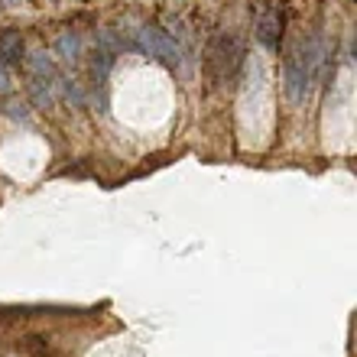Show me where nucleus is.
<instances>
[{"instance_id": "obj_10", "label": "nucleus", "mask_w": 357, "mask_h": 357, "mask_svg": "<svg viewBox=\"0 0 357 357\" xmlns=\"http://www.w3.org/2000/svg\"><path fill=\"white\" fill-rule=\"evenodd\" d=\"M10 117H17V121H26V111H23V107H20V104H10Z\"/></svg>"}, {"instance_id": "obj_2", "label": "nucleus", "mask_w": 357, "mask_h": 357, "mask_svg": "<svg viewBox=\"0 0 357 357\" xmlns=\"http://www.w3.org/2000/svg\"><path fill=\"white\" fill-rule=\"evenodd\" d=\"M282 26H286V3L282 0H264L257 7V23H254V33L260 39V46L276 52L282 39Z\"/></svg>"}, {"instance_id": "obj_5", "label": "nucleus", "mask_w": 357, "mask_h": 357, "mask_svg": "<svg viewBox=\"0 0 357 357\" xmlns=\"http://www.w3.org/2000/svg\"><path fill=\"white\" fill-rule=\"evenodd\" d=\"M56 78H29V101H33V107H52L59 98L56 91Z\"/></svg>"}, {"instance_id": "obj_9", "label": "nucleus", "mask_w": 357, "mask_h": 357, "mask_svg": "<svg viewBox=\"0 0 357 357\" xmlns=\"http://www.w3.org/2000/svg\"><path fill=\"white\" fill-rule=\"evenodd\" d=\"M10 88H13V82H10V66L0 62V94H7Z\"/></svg>"}, {"instance_id": "obj_3", "label": "nucleus", "mask_w": 357, "mask_h": 357, "mask_svg": "<svg viewBox=\"0 0 357 357\" xmlns=\"http://www.w3.org/2000/svg\"><path fill=\"white\" fill-rule=\"evenodd\" d=\"M241 59H244V46H241V39L237 36H218L215 46L208 49V68L215 72L218 82L234 78Z\"/></svg>"}, {"instance_id": "obj_8", "label": "nucleus", "mask_w": 357, "mask_h": 357, "mask_svg": "<svg viewBox=\"0 0 357 357\" xmlns=\"http://www.w3.org/2000/svg\"><path fill=\"white\" fill-rule=\"evenodd\" d=\"M94 46L107 49V52H114V56H121V52H123L121 36H117V29H111V26H98V29H94Z\"/></svg>"}, {"instance_id": "obj_1", "label": "nucleus", "mask_w": 357, "mask_h": 357, "mask_svg": "<svg viewBox=\"0 0 357 357\" xmlns=\"http://www.w3.org/2000/svg\"><path fill=\"white\" fill-rule=\"evenodd\" d=\"M133 49H140L143 56L156 59L166 68H178L182 62V46L172 36H166L160 26H140L133 33Z\"/></svg>"}, {"instance_id": "obj_6", "label": "nucleus", "mask_w": 357, "mask_h": 357, "mask_svg": "<svg viewBox=\"0 0 357 357\" xmlns=\"http://www.w3.org/2000/svg\"><path fill=\"white\" fill-rule=\"evenodd\" d=\"M20 59H23V36H20L17 29H3L0 33V62L13 66Z\"/></svg>"}, {"instance_id": "obj_7", "label": "nucleus", "mask_w": 357, "mask_h": 357, "mask_svg": "<svg viewBox=\"0 0 357 357\" xmlns=\"http://www.w3.org/2000/svg\"><path fill=\"white\" fill-rule=\"evenodd\" d=\"M23 66H26L29 78H56V66H52V59L46 52H33V56H23Z\"/></svg>"}, {"instance_id": "obj_4", "label": "nucleus", "mask_w": 357, "mask_h": 357, "mask_svg": "<svg viewBox=\"0 0 357 357\" xmlns=\"http://www.w3.org/2000/svg\"><path fill=\"white\" fill-rule=\"evenodd\" d=\"M56 56L66 66H78V59H82V36H78L75 29H62L56 36Z\"/></svg>"}]
</instances>
